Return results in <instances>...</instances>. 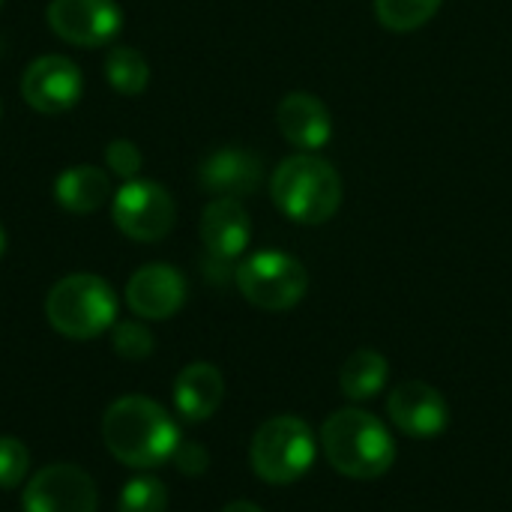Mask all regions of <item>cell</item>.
<instances>
[{"label": "cell", "instance_id": "cell-25", "mask_svg": "<svg viewBox=\"0 0 512 512\" xmlns=\"http://www.w3.org/2000/svg\"><path fill=\"white\" fill-rule=\"evenodd\" d=\"M174 462H177V468L183 471V474H204V468H207V453L198 447V444H183L180 441V447H177V453H174Z\"/></svg>", "mask_w": 512, "mask_h": 512}, {"label": "cell", "instance_id": "cell-2", "mask_svg": "<svg viewBox=\"0 0 512 512\" xmlns=\"http://www.w3.org/2000/svg\"><path fill=\"white\" fill-rule=\"evenodd\" d=\"M321 450L330 468L351 480H378L396 462L390 429L363 408H342L321 426Z\"/></svg>", "mask_w": 512, "mask_h": 512}, {"label": "cell", "instance_id": "cell-4", "mask_svg": "<svg viewBox=\"0 0 512 512\" xmlns=\"http://www.w3.org/2000/svg\"><path fill=\"white\" fill-rule=\"evenodd\" d=\"M45 318L66 339H96L117 324L114 288L93 273L63 276L45 297Z\"/></svg>", "mask_w": 512, "mask_h": 512}, {"label": "cell", "instance_id": "cell-27", "mask_svg": "<svg viewBox=\"0 0 512 512\" xmlns=\"http://www.w3.org/2000/svg\"><path fill=\"white\" fill-rule=\"evenodd\" d=\"M3 252H6V234H3V228H0V258H3Z\"/></svg>", "mask_w": 512, "mask_h": 512}, {"label": "cell", "instance_id": "cell-12", "mask_svg": "<svg viewBox=\"0 0 512 512\" xmlns=\"http://www.w3.org/2000/svg\"><path fill=\"white\" fill-rule=\"evenodd\" d=\"M126 303L144 321H165L186 303V279L171 264H147L126 282Z\"/></svg>", "mask_w": 512, "mask_h": 512}, {"label": "cell", "instance_id": "cell-13", "mask_svg": "<svg viewBox=\"0 0 512 512\" xmlns=\"http://www.w3.org/2000/svg\"><path fill=\"white\" fill-rule=\"evenodd\" d=\"M261 174H264L261 159L243 147H222L210 153L198 168V180L210 195L237 198V201L261 186Z\"/></svg>", "mask_w": 512, "mask_h": 512}, {"label": "cell", "instance_id": "cell-1", "mask_svg": "<svg viewBox=\"0 0 512 512\" xmlns=\"http://www.w3.org/2000/svg\"><path fill=\"white\" fill-rule=\"evenodd\" d=\"M102 441L108 453L135 471H150L174 459L180 429L171 414L147 396H123L102 417Z\"/></svg>", "mask_w": 512, "mask_h": 512}, {"label": "cell", "instance_id": "cell-6", "mask_svg": "<svg viewBox=\"0 0 512 512\" xmlns=\"http://www.w3.org/2000/svg\"><path fill=\"white\" fill-rule=\"evenodd\" d=\"M234 279L240 294L264 312L294 309L309 288L306 267L294 255L279 249H264L249 255L246 261H240Z\"/></svg>", "mask_w": 512, "mask_h": 512}, {"label": "cell", "instance_id": "cell-21", "mask_svg": "<svg viewBox=\"0 0 512 512\" xmlns=\"http://www.w3.org/2000/svg\"><path fill=\"white\" fill-rule=\"evenodd\" d=\"M168 510V489L156 477H135L123 486L117 512H165Z\"/></svg>", "mask_w": 512, "mask_h": 512}, {"label": "cell", "instance_id": "cell-23", "mask_svg": "<svg viewBox=\"0 0 512 512\" xmlns=\"http://www.w3.org/2000/svg\"><path fill=\"white\" fill-rule=\"evenodd\" d=\"M30 471V453L18 438H0V489H18Z\"/></svg>", "mask_w": 512, "mask_h": 512}, {"label": "cell", "instance_id": "cell-19", "mask_svg": "<svg viewBox=\"0 0 512 512\" xmlns=\"http://www.w3.org/2000/svg\"><path fill=\"white\" fill-rule=\"evenodd\" d=\"M105 78L117 93L138 96V93H144V87L150 81V66L141 51H135L129 45H117L105 57Z\"/></svg>", "mask_w": 512, "mask_h": 512}, {"label": "cell", "instance_id": "cell-8", "mask_svg": "<svg viewBox=\"0 0 512 512\" xmlns=\"http://www.w3.org/2000/svg\"><path fill=\"white\" fill-rule=\"evenodd\" d=\"M48 27L69 45L102 48L123 30V9L114 0H51Z\"/></svg>", "mask_w": 512, "mask_h": 512}, {"label": "cell", "instance_id": "cell-14", "mask_svg": "<svg viewBox=\"0 0 512 512\" xmlns=\"http://www.w3.org/2000/svg\"><path fill=\"white\" fill-rule=\"evenodd\" d=\"M276 123H279V132L285 135V141L303 153L321 150L333 135V120H330L327 105L318 96L303 93V90L288 93L276 105Z\"/></svg>", "mask_w": 512, "mask_h": 512}, {"label": "cell", "instance_id": "cell-10", "mask_svg": "<svg viewBox=\"0 0 512 512\" xmlns=\"http://www.w3.org/2000/svg\"><path fill=\"white\" fill-rule=\"evenodd\" d=\"M84 93V75L78 63L63 54L36 57L21 75V96L39 114H63L78 105Z\"/></svg>", "mask_w": 512, "mask_h": 512}, {"label": "cell", "instance_id": "cell-9", "mask_svg": "<svg viewBox=\"0 0 512 512\" xmlns=\"http://www.w3.org/2000/svg\"><path fill=\"white\" fill-rule=\"evenodd\" d=\"M24 512H96V483L78 465H48L36 471L24 492Z\"/></svg>", "mask_w": 512, "mask_h": 512}, {"label": "cell", "instance_id": "cell-28", "mask_svg": "<svg viewBox=\"0 0 512 512\" xmlns=\"http://www.w3.org/2000/svg\"><path fill=\"white\" fill-rule=\"evenodd\" d=\"M0 114H3V108H0Z\"/></svg>", "mask_w": 512, "mask_h": 512}, {"label": "cell", "instance_id": "cell-22", "mask_svg": "<svg viewBox=\"0 0 512 512\" xmlns=\"http://www.w3.org/2000/svg\"><path fill=\"white\" fill-rule=\"evenodd\" d=\"M111 348L123 360H147L156 348L153 333L138 321H117L111 327Z\"/></svg>", "mask_w": 512, "mask_h": 512}, {"label": "cell", "instance_id": "cell-17", "mask_svg": "<svg viewBox=\"0 0 512 512\" xmlns=\"http://www.w3.org/2000/svg\"><path fill=\"white\" fill-rule=\"evenodd\" d=\"M108 195H111V180L102 168H93V165L66 168L54 183L57 204L78 216L99 210L108 201Z\"/></svg>", "mask_w": 512, "mask_h": 512}, {"label": "cell", "instance_id": "cell-3", "mask_svg": "<svg viewBox=\"0 0 512 512\" xmlns=\"http://www.w3.org/2000/svg\"><path fill=\"white\" fill-rule=\"evenodd\" d=\"M270 195L291 222L321 225L330 222L342 204V180L327 159L315 153H297L276 168Z\"/></svg>", "mask_w": 512, "mask_h": 512}, {"label": "cell", "instance_id": "cell-26", "mask_svg": "<svg viewBox=\"0 0 512 512\" xmlns=\"http://www.w3.org/2000/svg\"><path fill=\"white\" fill-rule=\"evenodd\" d=\"M222 512H264L258 504H252V501H234V504H228Z\"/></svg>", "mask_w": 512, "mask_h": 512}, {"label": "cell", "instance_id": "cell-16", "mask_svg": "<svg viewBox=\"0 0 512 512\" xmlns=\"http://www.w3.org/2000/svg\"><path fill=\"white\" fill-rule=\"evenodd\" d=\"M225 399V378L213 363H189L174 381V408L186 423L210 420Z\"/></svg>", "mask_w": 512, "mask_h": 512}, {"label": "cell", "instance_id": "cell-7", "mask_svg": "<svg viewBox=\"0 0 512 512\" xmlns=\"http://www.w3.org/2000/svg\"><path fill=\"white\" fill-rule=\"evenodd\" d=\"M114 225L138 243L162 240L177 222V204L171 192L153 180H129L117 189L111 204Z\"/></svg>", "mask_w": 512, "mask_h": 512}, {"label": "cell", "instance_id": "cell-20", "mask_svg": "<svg viewBox=\"0 0 512 512\" xmlns=\"http://www.w3.org/2000/svg\"><path fill=\"white\" fill-rule=\"evenodd\" d=\"M444 0H375L378 21L393 33H408L435 18Z\"/></svg>", "mask_w": 512, "mask_h": 512}, {"label": "cell", "instance_id": "cell-29", "mask_svg": "<svg viewBox=\"0 0 512 512\" xmlns=\"http://www.w3.org/2000/svg\"><path fill=\"white\" fill-rule=\"evenodd\" d=\"M0 6H3V0H0Z\"/></svg>", "mask_w": 512, "mask_h": 512}, {"label": "cell", "instance_id": "cell-11", "mask_svg": "<svg viewBox=\"0 0 512 512\" xmlns=\"http://www.w3.org/2000/svg\"><path fill=\"white\" fill-rule=\"evenodd\" d=\"M387 417L408 438H435L450 423V405L426 381H402L387 396Z\"/></svg>", "mask_w": 512, "mask_h": 512}, {"label": "cell", "instance_id": "cell-5", "mask_svg": "<svg viewBox=\"0 0 512 512\" xmlns=\"http://www.w3.org/2000/svg\"><path fill=\"white\" fill-rule=\"evenodd\" d=\"M318 456L315 432L300 417H273L258 426L249 444L252 471L270 486H291L309 474Z\"/></svg>", "mask_w": 512, "mask_h": 512}, {"label": "cell", "instance_id": "cell-24", "mask_svg": "<svg viewBox=\"0 0 512 512\" xmlns=\"http://www.w3.org/2000/svg\"><path fill=\"white\" fill-rule=\"evenodd\" d=\"M105 162H108V168H111L117 177H123V180L129 183V180H135V177H138L144 156H141V150H138L129 138H117V141H111V144H108V150H105Z\"/></svg>", "mask_w": 512, "mask_h": 512}, {"label": "cell", "instance_id": "cell-18", "mask_svg": "<svg viewBox=\"0 0 512 512\" xmlns=\"http://www.w3.org/2000/svg\"><path fill=\"white\" fill-rule=\"evenodd\" d=\"M387 378H390L387 357L381 351H375V348H360L342 363L339 390L351 402H369L387 387Z\"/></svg>", "mask_w": 512, "mask_h": 512}, {"label": "cell", "instance_id": "cell-15", "mask_svg": "<svg viewBox=\"0 0 512 512\" xmlns=\"http://www.w3.org/2000/svg\"><path fill=\"white\" fill-rule=\"evenodd\" d=\"M201 240L210 258L228 264L240 258L252 240V222L237 198H213L201 216Z\"/></svg>", "mask_w": 512, "mask_h": 512}]
</instances>
